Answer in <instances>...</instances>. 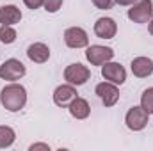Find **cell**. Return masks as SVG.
<instances>
[{"label": "cell", "mask_w": 153, "mask_h": 151, "mask_svg": "<svg viewBox=\"0 0 153 151\" xmlns=\"http://www.w3.org/2000/svg\"><path fill=\"white\" fill-rule=\"evenodd\" d=\"M114 57V50L109 46H102V44H93L85 50V59L93 64V66H103L105 62L112 61Z\"/></svg>", "instance_id": "cell-3"}, {"label": "cell", "mask_w": 153, "mask_h": 151, "mask_svg": "<svg viewBox=\"0 0 153 151\" xmlns=\"http://www.w3.org/2000/svg\"><path fill=\"white\" fill-rule=\"evenodd\" d=\"M0 103L9 112H18L27 103V91L20 84H9L0 93Z\"/></svg>", "instance_id": "cell-1"}, {"label": "cell", "mask_w": 153, "mask_h": 151, "mask_svg": "<svg viewBox=\"0 0 153 151\" xmlns=\"http://www.w3.org/2000/svg\"><path fill=\"white\" fill-rule=\"evenodd\" d=\"M16 139V133L11 126H0V150L9 148Z\"/></svg>", "instance_id": "cell-16"}, {"label": "cell", "mask_w": 153, "mask_h": 151, "mask_svg": "<svg viewBox=\"0 0 153 151\" xmlns=\"http://www.w3.org/2000/svg\"><path fill=\"white\" fill-rule=\"evenodd\" d=\"M148 30H150V34L153 36V18L150 20V21H148Z\"/></svg>", "instance_id": "cell-24"}, {"label": "cell", "mask_w": 153, "mask_h": 151, "mask_svg": "<svg viewBox=\"0 0 153 151\" xmlns=\"http://www.w3.org/2000/svg\"><path fill=\"white\" fill-rule=\"evenodd\" d=\"M117 32V25L112 18H98L94 23V34L102 39H112Z\"/></svg>", "instance_id": "cell-11"}, {"label": "cell", "mask_w": 153, "mask_h": 151, "mask_svg": "<svg viewBox=\"0 0 153 151\" xmlns=\"http://www.w3.org/2000/svg\"><path fill=\"white\" fill-rule=\"evenodd\" d=\"M148 115L150 114L146 112L143 107H132L125 115V123H126V126L130 130L139 132V130H143L148 124Z\"/></svg>", "instance_id": "cell-6"}, {"label": "cell", "mask_w": 153, "mask_h": 151, "mask_svg": "<svg viewBox=\"0 0 153 151\" xmlns=\"http://www.w3.org/2000/svg\"><path fill=\"white\" fill-rule=\"evenodd\" d=\"M64 43L70 48H84V46L89 44V38H87V34H85L84 29H80V27H70L64 32Z\"/></svg>", "instance_id": "cell-9"}, {"label": "cell", "mask_w": 153, "mask_h": 151, "mask_svg": "<svg viewBox=\"0 0 153 151\" xmlns=\"http://www.w3.org/2000/svg\"><path fill=\"white\" fill-rule=\"evenodd\" d=\"M93 4L98 7V9H111L112 5H114V0H93Z\"/></svg>", "instance_id": "cell-20"}, {"label": "cell", "mask_w": 153, "mask_h": 151, "mask_svg": "<svg viewBox=\"0 0 153 151\" xmlns=\"http://www.w3.org/2000/svg\"><path fill=\"white\" fill-rule=\"evenodd\" d=\"M96 94L105 107H114L119 100V89L112 82H102L96 85Z\"/></svg>", "instance_id": "cell-5"}, {"label": "cell", "mask_w": 153, "mask_h": 151, "mask_svg": "<svg viewBox=\"0 0 153 151\" xmlns=\"http://www.w3.org/2000/svg\"><path fill=\"white\" fill-rule=\"evenodd\" d=\"M91 71L87 70V66L75 62V64H70L66 70H64V80L71 85H82L89 80Z\"/></svg>", "instance_id": "cell-4"}, {"label": "cell", "mask_w": 153, "mask_h": 151, "mask_svg": "<svg viewBox=\"0 0 153 151\" xmlns=\"http://www.w3.org/2000/svg\"><path fill=\"white\" fill-rule=\"evenodd\" d=\"M62 5V0H43V7L48 13H57Z\"/></svg>", "instance_id": "cell-19"}, {"label": "cell", "mask_w": 153, "mask_h": 151, "mask_svg": "<svg viewBox=\"0 0 153 151\" xmlns=\"http://www.w3.org/2000/svg\"><path fill=\"white\" fill-rule=\"evenodd\" d=\"M68 109H70V114H71L73 117H76V119H85V117L89 115V112H91L89 103H87L84 98H78V96L68 105Z\"/></svg>", "instance_id": "cell-15"}, {"label": "cell", "mask_w": 153, "mask_h": 151, "mask_svg": "<svg viewBox=\"0 0 153 151\" xmlns=\"http://www.w3.org/2000/svg\"><path fill=\"white\" fill-rule=\"evenodd\" d=\"M153 16V2L152 0H137L128 9V18L134 23H148Z\"/></svg>", "instance_id": "cell-2"}, {"label": "cell", "mask_w": 153, "mask_h": 151, "mask_svg": "<svg viewBox=\"0 0 153 151\" xmlns=\"http://www.w3.org/2000/svg\"><path fill=\"white\" fill-rule=\"evenodd\" d=\"M27 57L32 61V62H38V64H43L48 61L50 57V48L45 44V43H34L27 48Z\"/></svg>", "instance_id": "cell-13"}, {"label": "cell", "mask_w": 153, "mask_h": 151, "mask_svg": "<svg viewBox=\"0 0 153 151\" xmlns=\"http://www.w3.org/2000/svg\"><path fill=\"white\" fill-rule=\"evenodd\" d=\"M130 66H132V73L139 78H146L153 73V61L150 57H135Z\"/></svg>", "instance_id": "cell-12"}, {"label": "cell", "mask_w": 153, "mask_h": 151, "mask_svg": "<svg viewBox=\"0 0 153 151\" xmlns=\"http://www.w3.org/2000/svg\"><path fill=\"white\" fill-rule=\"evenodd\" d=\"M116 4H119V5H134L137 0H114Z\"/></svg>", "instance_id": "cell-23"}, {"label": "cell", "mask_w": 153, "mask_h": 151, "mask_svg": "<svg viewBox=\"0 0 153 151\" xmlns=\"http://www.w3.org/2000/svg\"><path fill=\"white\" fill-rule=\"evenodd\" d=\"M29 150H30V151H36V150H45V151H48V150H50V146H48V144H32Z\"/></svg>", "instance_id": "cell-22"}, {"label": "cell", "mask_w": 153, "mask_h": 151, "mask_svg": "<svg viewBox=\"0 0 153 151\" xmlns=\"http://www.w3.org/2000/svg\"><path fill=\"white\" fill-rule=\"evenodd\" d=\"M141 107L148 114H153V87H148L141 94Z\"/></svg>", "instance_id": "cell-18"}, {"label": "cell", "mask_w": 153, "mask_h": 151, "mask_svg": "<svg viewBox=\"0 0 153 151\" xmlns=\"http://www.w3.org/2000/svg\"><path fill=\"white\" fill-rule=\"evenodd\" d=\"M76 98V89L71 84H62L53 91V103L57 107H68Z\"/></svg>", "instance_id": "cell-10"}, {"label": "cell", "mask_w": 153, "mask_h": 151, "mask_svg": "<svg viewBox=\"0 0 153 151\" xmlns=\"http://www.w3.org/2000/svg\"><path fill=\"white\" fill-rule=\"evenodd\" d=\"M102 75L105 80H109V82H112V84H123L125 80H126V71H125V68L121 66V64H117V62H105L103 66H102Z\"/></svg>", "instance_id": "cell-8"}, {"label": "cell", "mask_w": 153, "mask_h": 151, "mask_svg": "<svg viewBox=\"0 0 153 151\" xmlns=\"http://www.w3.org/2000/svg\"><path fill=\"white\" fill-rule=\"evenodd\" d=\"M14 41H16V30L13 29V25H2L0 27V43L11 44Z\"/></svg>", "instance_id": "cell-17"}, {"label": "cell", "mask_w": 153, "mask_h": 151, "mask_svg": "<svg viewBox=\"0 0 153 151\" xmlns=\"http://www.w3.org/2000/svg\"><path fill=\"white\" fill-rule=\"evenodd\" d=\"M22 11L16 5H2L0 7V23L2 25H14L20 23Z\"/></svg>", "instance_id": "cell-14"}, {"label": "cell", "mask_w": 153, "mask_h": 151, "mask_svg": "<svg viewBox=\"0 0 153 151\" xmlns=\"http://www.w3.org/2000/svg\"><path fill=\"white\" fill-rule=\"evenodd\" d=\"M29 9H39L43 5V0H23Z\"/></svg>", "instance_id": "cell-21"}, {"label": "cell", "mask_w": 153, "mask_h": 151, "mask_svg": "<svg viewBox=\"0 0 153 151\" xmlns=\"http://www.w3.org/2000/svg\"><path fill=\"white\" fill-rule=\"evenodd\" d=\"M25 73H27V70H25L23 62H20L18 59H7L0 66V78H4V80H20Z\"/></svg>", "instance_id": "cell-7"}]
</instances>
